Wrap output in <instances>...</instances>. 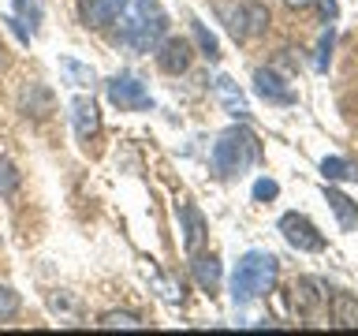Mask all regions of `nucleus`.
<instances>
[{"label":"nucleus","instance_id":"a211bd4d","mask_svg":"<svg viewBox=\"0 0 358 336\" xmlns=\"http://www.w3.org/2000/svg\"><path fill=\"white\" fill-rule=\"evenodd\" d=\"M97 325H101V329H142V321L134 318V314H127V310H112Z\"/></svg>","mask_w":358,"mask_h":336},{"label":"nucleus","instance_id":"39448f33","mask_svg":"<svg viewBox=\"0 0 358 336\" xmlns=\"http://www.w3.org/2000/svg\"><path fill=\"white\" fill-rule=\"evenodd\" d=\"M108 101L116 108H131V112H145V108H153V101L150 94H145V86L138 83L134 75H116L108 83Z\"/></svg>","mask_w":358,"mask_h":336},{"label":"nucleus","instance_id":"20e7f679","mask_svg":"<svg viewBox=\"0 0 358 336\" xmlns=\"http://www.w3.org/2000/svg\"><path fill=\"white\" fill-rule=\"evenodd\" d=\"M280 232H284V239L295 246V251L313 254V251L324 246V235L313 228V220L302 217V213H284V217H280Z\"/></svg>","mask_w":358,"mask_h":336},{"label":"nucleus","instance_id":"b1692460","mask_svg":"<svg viewBox=\"0 0 358 336\" xmlns=\"http://www.w3.org/2000/svg\"><path fill=\"white\" fill-rule=\"evenodd\" d=\"M280 195V187L273 183V179H257V183H254V198L257 202H273Z\"/></svg>","mask_w":358,"mask_h":336},{"label":"nucleus","instance_id":"f8f14e48","mask_svg":"<svg viewBox=\"0 0 358 336\" xmlns=\"http://www.w3.org/2000/svg\"><path fill=\"white\" fill-rule=\"evenodd\" d=\"M324 302H329V314H332L336 329H358V299L355 295H347V291H332Z\"/></svg>","mask_w":358,"mask_h":336},{"label":"nucleus","instance_id":"0eeeda50","mask_svg":"<svg viewBox=\"0 0 358 336\" xmlns=\"http://www.w3.org/2000/svg\"><path fill=\"white\" fill-rule=\"evenodd\" d=\"M127 8V0H78V15H83L86 27H108V22H116V15Z\"/></svg>","mask_w":358,"mask_h":336},{"label":"nucleus","instance_id":"dca6fc26","mask_svg":"<svg viewBox=\"0 0 358 336\" xmlns=\"http://www.w3.org/2000/svg\"><path fill=\"white\" fill-rule=\"evenodd\" d=\"M190 269H194L198 288L213 291V288L220 284V258H217V254H201V258H194V262H190Z\"/></svg>","mask_w":358,"mask_h":336},{"label":"nucleus","instance_id":"423d86ee","mask_svg":"<svg viewBox=\"0 0 358 336\" xmlns=\"http://www.w3.org/2000/svg\"><path fill=\"white\" fill-rule=\"evenodd\" d=\"M324 299H329V291H324V284L313 276H299L295 284H291V310H295L299 318H313V314L324 307Z\"/></svg>","mask_w":358,"mask_h":336},{"label":"nucleus","instance_id":"9b49d317","mask_svg":"<svg viewBox=\"0 0 358 336\" xmlns=\"http://www.w3.org/2000/svg\"><path fill=\"white\" fill-rule=\"evenodd\" d=\"M254 90L262 94L265 101H273V105H291L295 101V94H291V86H284V78H280L276 71H254Z\"/></svg>","mask_w":358,"mask_h":336},{"label":"nucleus","instance_id":"4468645a","mask_svg":"<svg viewBox=\"0 0 358 336\" xmlns=\"http://www.w3.org/2000/svg\"><path fill=\"white\" fill-rule=\"evenodd\" d=\"M179 220H183V251L187 254H198L201 239H206V220L194 206H183L179 209Z\"/></svg>","mask_w":358,"mask_h":336},{"label":"nucleus","instance_id":"ddd939ff","mask_svg":"<svg viewBox=\"0 0 358 336\" xmlns=\"http://www.w3.org/2000/svg\"><path fill=\"white\" fill-rule=\"evenodd\" d=\"M213 90H217V97H220V105H224V112H228V116H235V120H246V116H250L239 83H231L228 75H220L217 83H213Z\"/></svg>","mask_w":358,"mask_h":336},{"label":"nucleus","instance_id":"6ab92c4d","mask_svg":"<svg viewBox=\"0 0 358 336\" xmlns=\"http://www.w3.org/2000/svg\"><path fill=\"white\" fill-rule=\"evenodd\" d=\"M15 190H19V172H15V164L0 157V198H11Z\"/></svg>","mask_w":358,"mask_h":336},{"label":"nucleus","instance_id":"bb28decb","mask_svg":"<svg viewBox=\"0 0 358 336\" xmlns=\"http://www.w3.org/2000/svg\"><path fill=\"white\" fill-rule=\"evenodd\" d=\"M284 4H287V8H310L313 0H284Z\"/></svg>","mask_w":358,"mask_h":336},{"label":"nucleus","instance_id":"9d476101","mask_svg":"<svg viewBox=\"0 0 358 336\" xmlns=\"http://www.w3.org/2000/svg\"><path fill=\"white\" fill-rule=\"evenodd\" d=\"M71 116H75V134L83 142H90L101 131V112H97V105L90 97H75L71 101Z\"/></svg>","mask_w":358,"mask_h":336},{"label":"nucleus","instance_id":"aec40b11","mask_svg":"<svg viewBox=\"0 0 358 336\" xmlns=\"http://www.w3.org/2000/svg\"><path fill=\"white\" fill-rule=\"evenodd\" d=\"M190 27H194V38H198V45H201V52H206L209 60H217V56H220V45H217V38H213V34L206 30V22L194 19Z\"/></svg>","mask_w":358,"mask_h":336},{"label":"nucleus","instance_id":"a878e982","mask_svg":"<svg viewBox=\"0 0 358 336\" xmlns=\"http://www.w3.org/2000/svg\"><path fill=\"white\" fill-rule=\"evenodd\" d=\"M317 4H321V15L324 19H336V11H340V8H336V0H317Z\"/></svg>","mask_w":358,"mask_h":336},{"label":"nucleus","instance_id":"f03ea898","mask_svg":"<svg viewBox=\"0 0 358 336\" xmlns=\"http://www.w3.org/2000/svg\"><path fill=\"white\" fill-rule=\"evenodd\" d=\"M257 157H262V146H257V139L246 127H231L224 131L217 146H213V168H217L220 176H239L246 172Z\"/></svg>","mask_w":358,"mask_h":336},{"label":"nucleus","instance_id":"6e6552de","mask_svg":"<svg viewBox=\"0 0 358 336\" xmlns=\"http://www.w3.org/2000/svg\"><path fill=\"white\" fill-rule=\"evenodd\" d=\"M19 108L27 112V116H34V120H45L52 112V90L41 86V83H27L22 94H19Z\"/></svg>","mask_w":358,"mask_h":336},{"label":"nucleus","instance_id":"393cba45","mask_svg":"<svg viewBox=\"0 0 358 336\" xmlns=\"http://www.w3.org/2000/svg\"><path fill=\"white\" fill-rule=\"evenodd\" d=\"M329 52H332V30H324V38H321V56H317V67H321V71L329 67Z\"/></svg>","mask_w":358,"mask_h":336},{"label":"nucleus","instance_id":"412c9836","mask_svg":"<svg viewBox=\"0 0 358 336\" xmlns=\"http://www.w3.org/2000/svg\"><path fill=\"white\" fill-rule=\"evenodd\" d=\"M64 71H67V78H71L75 86H90V83H94V67H83V64H75V60H64Z\"/></svg>","mask_w":358,"mask_h":336},{"label":"nucleus","instance_id":"1a4fd4ad","mask_svg":"<svg viewBox=\"0 0 358 336\" xmlns=\"http://www.w3.org/2000/svg\"><path fill=\"white\" fill-rule=\"evenodd\" d=\"M157 64H161V71H168V75H183L190 67V45L183 38H168L161 45V52H157Z\"/></svg>","mask_w":358,"mask_h":336},{"label":"nucleus","instance_id":"cd10ccee","mask_svg":"<svg viewBox=\"0 0 358 336\" xmlns=\"http://www.w3.org/2000/svg\"><path fill=\"white\" fill-rule=\"evenodd\" d=\"M0 67H4V45H0Z\"/></svg>","mask_w":358,"mask_h":336},{"label":"nucleus","instance_id":"4be33fe9","mask_svg":"<svg viewBox=\"0 0 358 336\" xmlns=\"http://www.w3.org/2000/svg\"><path fill=\"white\" fill-rule=\"evenodd\" d=\"M19 314V295L11 288L0 284V321H8V318H15Z\"/></svg>","mask_w":358,"mask_h":336},{"label":"nucleus","instance_id":"5701e85b","mask_svg":"<svg viewBox=\"0 0 358 336\" xmlns=\"http://www.w3.org/2000/svg\"><path fill=\"white\" fill-rule=\"evenodd\" d=\"M15 11L30 22V30L41 22V4H38V0H15Z\"/></svg>","mask_w":358,"mask_h":336},{"label":"nucleus","instance_id":"f257e3e1","mask_svg":"<svg viewBox=\"0 0 358 336\" xmlns=\"http://www.w3.org/2000/svg\"><path fill=\"white\" fill-rule=\"evenodd\" d=\"M276 273H280V258L276 254H265V251L243 254L239 265H235V276H231V299L235 302H250L257 295H265V291L276 284Z\"/></svg>","mask_w":358,"mask_h":336},{"label":"nucleus","instance_id":"f3484780","mask_svg":"<svg viewBox=\"0 0 358 336\" xmlns=\"http://www.w3.org/2000/svg\"><path fill=\"white\" fill-rule=\"evenodd\" d=\"M321 176L324 179H355L358 172L343 161V157H324V161H321Z\"/></svg>","mask_w":358,"mask_h":336},{"label":"nucleus","instance_id":"2eb2a0df","mask_svg":"<svg viewBox=\"0 0 358 336\" xmlns=\"http://www.w3.org/2000/svg\"><path fill=\"white\" fill-rule=\"evenodd\" d=\"M324 198H329V206H332V213H336V220H340V228H343V232H355V228H358V206H355V202L347 198L343 190H336V187L324 190Z\"/></svg>","mask_w":358,"mask_h":336},{"label":"nucleus","instance_id":"7ed1b4c3","mask_svg":"<svg viewBox=\"0 0 358 336\" xmlns=\"http://www.w3.org/2000/svg\"><path fill=\"white\" fill-rule=\"evenodd\" d=\"M217 11L224 15V22H228L231 38L235 41H250V38H262V34L268 30V8L257 4V0H243V4H228V0H220Z\"/></svg>","mask_w":358,"mask_h":336}]
</instances>
